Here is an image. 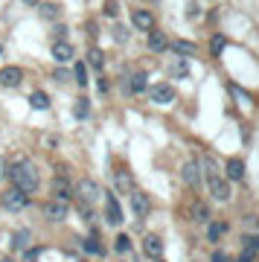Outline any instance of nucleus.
Returning <instances> with one entry per match:
<instances>
[{
  "instance_id": "obj_1",
  "label": "nucleus",
  "mask_w": 259,
  "mask_h": 262,
  "mask_svg": "<svg viewBox=\"0 0 259 262\" xmlns=\"http://www.w3.org/2000/svg\"><path fill=\"white\" fill-rule=\"evenodd\" d=\"M9 181L12 187L20 189V192H27V195H35L38 189H41V175H38L35 163L29 158H18L15 163L9 166Z\"/></svg>"
},
{
  "instance_id": "obj_2",
  "label": "nucleus",
  "mask_w": 259,
  "mask_h": 262,
  "mask_svg": "<svg viewBox=\"0 0 259 262\" xmlns=\"http://www.w3.org/2000/svg\"><path fill=\"white\" fill-rule=\"evenodd\" d=\"M204 169H207V187H210V195H213L215 201H227V198H230V184H227V178L215 172V163L210 158L204 160Z\"/></svg>"
},
{
  "instance_id": "obj_3",
  "label": "nucleus",
  "mask_w": 259,
  "mask_h": 262,
  "mask_svg": "<svg viewBox=\"0 0 259 262\" xmlns=\"http://www.w3.org/2000/svg\"><path fill=\"white\" fill-rule=\"evenodd\" d=\"M0 201H3V207H6L9 213H20V210H27V207H29V195H27V192H20V189H15V187L6 189Z\"/></svg>"
},
{
  "instance_id": "obj_4",
  "label": "nucleus",
  "mask_w": 259,
  "mask_h": 262,
  "mask_svg": "<svg viewBox=\"0 0 259 262\" xmlns=\"http://www.w3.org/2000/svg\"><path fill=\"white\" fill-rule=\"evenodd\" d=\"M73 195H79V201H82V204H88V207H91L93 201H96V198L102 195V192H99V184H96V181L82 178L79 184H76V192H73Z\"/></svg>"
},
{
  "instance_id": "obj_5",
  "label": "nucleus",
  "mask_w": 259,
  "mask_h": 262,
  "mask_svg": "<svg viewBox=\"0 0 259 262\" xmlns=\"http://www.w3.org/2000/svg\"><path fill=\"white\" fill-rule=\"evenodd\" d=\"M41 213H44L47 222H64L67 215H70V207L61 204V201H47V204H41Z\"/></svg>"
},
{
  "instance_id": "obj_6",
  "label": "nucleus",
  "mask_w": 259,
  "mask_h": 262,
  "mask_svg": "<svg viewBox=\"0 0 259 262\" xmlns=\"http://www.w3.org/2000/svg\"><path fill=\"white\" fill-rule=\"evenodd\" d=\"M105 219L111 227H120L122 225V210H120V201L114 192H105Z\"/></svg>"
},
{
  "instance_id": "obj_7",
  "label": "nucleus",
  "mask_w": 259,
  "mask_h": 262,
  "mask_svg": "<svg viewBox=\"0 0 259 262\" xmlns=\"http://www.w3.org/2000/svg\"><path fill=\"white\" fill-rule=\"evenodd\" d=\"M143 253L148 259H163V239L158 233H146L143 236Z\"/></svg>"
},
{
  "instance_id": "obj_8",
  "label": "nucleus",
  "mask_w": 259,
  "mask_h": 262,
  "mask_svg": "<svg viewBox=\"0 0 259 262\" xmlns=\"http://www.w3.org/2000/svg\"><path fill=\"white\" fill-rule=\"evenodd\" d=\"M148 96L155 105H172L175 102V88L172 84H155V88H148Z\"/></svg>"
},
{
  "instance_id": "obj_9",
  "label": "nucleus",
  "mask_w": 259,
  "mask_h": 262,
  "mask_svg": "<svg viewBox=\"0 0 259 262\" xmlns=\"http://www.w3.org/2000/svg\"><path fill=\"white\" fill-rule=\"evenodd\" d=\"M181 178L186 187H201V163L198 160H186L181 166Z\"/></svg>"
},
{
  "instance_id": "obj_10",
  "label": "nucleus",
  "mask_w": 259,
  "mask_h": 262,
  "mask_svg": "<svg viewBox=\"0 0 259 262\" xmlns=\"http://www.w3.org/2000/svg\"><path fill=\"white\" fill-rule=\"evenodd\" d=\"M24 82V67H15V64H9V67H0V84L3 88H18V84Z\"/></svg>"
},
{
  "instance_id": "obj_11",
  "label": "nucleus",
  "mask_w": 259,
  "mask_h": 262,
  "mask_svg": "<svg viewBox=\"0 0 259 262\" xmlns=\"http://www.w3.org/2000/svg\"><path fill=\"white\" fill-rule=\"evenodd\" d=\"M131 24H134V29H140V32H152L155 29V15L148 9H134V15H131Z\"/></svg>"
},
{
  "instance_id": "obj_12",
  "label": "nucleus",
  "mask_w": 259,
  "mask_h": 262,
  "mask_svg": "<svg viewBox=\"0 0 259 262\" xmlns=\"http://www.w3.org/2000/svg\"><path fill=\"white\" fill-rule=\"evenodd\" d=\"M131 210H134V215H137V219H146L148 210H152V201H148L146 192H140V189H134V192H131Z\"/></svg>"
},
{
  "instance_id": "obj_13",
  "label": "nucleus",
  "mask_w": 259,
  "mask_h": 262,
  "mask_svg": "<svg viewBox=\"0 0 259 262\" xmlns=\"http://www.w3.org/2000/svg\"><path fill=\"white\" fill-rule=\"evenodd\" d=\"M146 91H148V73L146 70L131 73L128 84H125V94H146Z\"/></svg>"
},
{
  "instance_id": "obj_14",
  "label": "nucleus",
  "mask_w": 259,
  "mask_h": 262,
  "mask_svg": "<svg viewBox=\"0 0 259 262\" xmlns=\"http://www.w3.org/2000/svg\"><path fill=\"white\" fill-rule=\"evenodd\" d=\"M114 189L117 192H134V178H131V172L125 166H120L114 172Z\"/></svg>"
},
{
  "instance_id": "obj_15",
  "label": "nucleus",
  "mask_w": 259,
  "mask_h": 262,
  "mask_svg": "<svg viewBox=\"0 0 259 262\" xmlns=\"http://www.w3.org/2000/svg\"><path fill=\"white\" fill-rule=\"evenodd\" d=\"M50 53H53V58H56L58 64H67V61H73V56H76L73 44H67V41H56Z\"/></svg>"
},
{
  "instance_id": "obj_16",
  "label": "nucleus",
  "mask_w": 259,
  "mask_h": 262,
  "mask_svg": "<svg viewBox=\"0 0 259 262\" xmlns=\"http://www.w3.org/2000/svg\"><path fill=\"white\" fill-rule=\"evenodd\" d=\"M53 195H56V201H61V204H70V198H73V187H70V181H67V178H56V181H53Z\"/></svg>"
},
{
  "instance_id": "obj_17",
  "label": "nucleus",
  "mask_w": 259,
  "mask_h": 262,
  "mask_svg": "<svg viewBox=\"0 0 259 262\" xmlns=\"http://www.w3.org/2000/svg\"><path fill=\"white\" fill-rule=\"evenodd\" d=\"M148 50H152V53H166L169 50V38H166V32H160V29H152V32H148Z\"/></svg>"
},
{
  "instance_id": "obj_18",
  "label": "nucleus",
  "mask_w": 259,
  "mask_h": 262,
  "mask_svg": "<svg viewBox=\"0 0 259 262\" xmlns=\"http://www.w3.org/2000/svg\"><path fill=\"white\" fill-rule=\"evenodd\" d=\"M224 178L227 181H242L245 178V160H239V158L227 160V166H224Z\"/></svg>"
},
{
  "instance_id": "obj_19",
  "label": "nucleus",
  "mask_w": 259,
  "mask_h": 262,
  "mask_svg": "<svg viewBox=\"0 0 259 262\" xmlns=\"http://www.w3.org/2000/svg\"><path fill=\"white\" fill-rule=\"evenodd\" d=\"M29 245H32V233H29L27 227H20V230H15V236H12V251H29Z\"/></svg>"
},
{
  "instance_id": "obj_20",
  "label": "nucleus",
  "mask_w": 259,
  "mask_h": 262,
  "mask_svg": "<svg viewBox=\"0 0 259 262\" xmlns=\"http://www.w3.org/2000/svg\"><path fill=\"white\" fill-rule=\"evenodd\" d=\"M38 12H41V18L44 20H58L61 18V6H58L56 0H44V3H38Z\"/></svg>"
},
{
  "instance_id": "obj_21",
  "label": "nucleus",
  "mask_w": 259,
  "mask_h": 262,
  "mask_svg": "<svg viewBox=\"0 0 259 262\" xmlns=\"http://www.w3.org/2000/svg\"><path fill=\"white\" fill-rule=\"evenodd\" d=\"M82 251L88 253V256H105V251H102V242H99V236H96V230H93V233L82 242Z\"/></svg>"
},
{
  "instance_id": "obj_22",
  "label": "nucleus",
  "mask_w": 259,
  "mask_h": 262,
  "mask_svg": "<svg viewBox=\"0 0 259 262\" xmlns=\"http://www.w3.org/2000/svg\"><path fill=\"white\" fill-rule=\"evenodd\" d=\"M227 230H230L227 222H207V239H210V242H219Z\"/></svg>"
},
{
  "instance_id": "obj_23",
  "label": "nucleus",
  "mask_w": 259,
  "mask_h": 262,
  "mask_svg": "<svg viewBox=\"0 0 259 262\" xmlns=\"http://www.w3.org/2000/svg\"><path fill=\"white\" fill-rule=\"evenodd\" d=\"M169 50H175L178 56H195L198 50H195L192 41H186V38H178V41H169Z\"/></svg>"
},
{
  "instance_id": "obj_24",
  "label": "nucleus",
  "mask_w": 259,
  "mask_h": 262,
  "mask_svg": "<svg viewBox=\"0 0 259 262\" xmlns=\"http://www.w3.org/2000/svg\"><path fill=\"white\" fill-rule=\"evenodd\" d=\"M88 67H93L96 73L105 70V53H102L99 47H91V53H88Z\"/></svg>"
},
{
  "instance_id": "obj_25",
  "label": "nucleus",
  "mask_w": 259,
  "mask_h": 262,
  "mask_svg": "<svg viewBox=\"0 0 259 262\" xmlns=\"http://www.w3.org/2000/svg\"><path fill=\"white\" fill-rule=\"evenodd\" d=\"M29 105H32L35 111H47V108H50V96H47V91H32V94H29Z\"/></svg>"
},
{
  "instance_id": "obj_26",
  "label": "nucleus",
  "mask_w": 259,
  "mask_h": 262,
  "mask_svg": "<svg viewBox=\"0 0 259 262\" xmlns=\"http://www.w3.org/2000/svg\"><path fill=\"white\" fill-rule=\"evenodd\" d=\"M189 213H192V219H195V222H210V207L204 204V201H195Z\"/></svg>"
},
{
  "instance_id": "obj_27",
  "label": "nucleus",
  "mask_w": 259,
  "mask_h": 262,
  "mask_svg": "<svg viewBox=\"0 0 259 262\" xmlns=\"http://www.w3.org/2000/svg\"><path fill=\"white\" fill-rule=\"evenodd\" d=\"M73 79H76L79 88L88 84V64H84V61H76V64H73Z\"/></svg>"
},
{
  "instance_id": "obj_28",
  "label": "nucleus",
  "mask_w": 259,
  "mask_h": 262,
  "mask_svg": "<svg viewBox=\"0 0 259 262\" xmlns=\"http://www.w3.org/2000/svg\"><path fill=\"white\" fill-rule=\"evenodd\" d=\"M73 111H76V117H79V120H88V117H91V102H88L84 96H79V99H76V105H73Z\"/></svg>"
},
{
  "instance_id": "obj_29",
  "label": "nucleus",
  "mask_w": 259,
  "mask_h": 262,
  "mask_svg": "<svg viewBox=\"0 0 259 262\" xmlns=\"http://www.w3.org/2000/svg\"><path fill=\"white\" fill-rule=\"evenodd\" d=\"M224 47H227V38H224V35H213V38H210V53H213V56H222Z\"/></svg>"
},
{
  "instance_id": "obj_30",
  "label": "nucleus",
  "mask_w": 259,
  "mask_h": 262,
  "mask_svg": "<svg viewBox=\"0 0 259 262\" xmlns=\"http://www.w3.org/2000/svg\"><path fill=\"white\" fill-rule=\"evenodd\" d=\"M242 245H245V251L256 253V251H259V236H253V233H245V236H242Z\"/></svg>"
},
{
  "instance_id": "obj_31",
  "label": "nucleus",
  "mask_w": 259,
  "mask_h": 262,
  "mask_svg": "<svg viewBox=\"0 0 259 262\" xmlns=\"http://www.w3.org/2000/svg\"><path fill=\"white\" fill-rule=\"evenodd\" d=\"M114 248H117V253H128L131 251V239L125 233H120L117 239H114Z\"/></svg>"
},
{
  "instance_id": "obj_32",
  "label": "nucleus",
  "mask_w": 259,
  "mask_h": 262,
  "mask_svg": "<svg viewBox=\"0 0 259 262\" xmlns=\"http://www.w3.org/2000/svg\"><path fill=\"white\" fill-rule=\"evenodd\" d=\"M172 73H175L178 79H186V76H189V67H186V61H175V64H172Z\"/></svg>"
},
{
  "instance_id": "obj_33",
  "label": "nucleus",
  "mask_w": 259,
  "mask_h": 262,
  "mask_svg": "<svg viewBox=\"0 0 259 262\" xmlns=\"http://www.w3.org/2000/svg\"><path fill=\"white\" fill-rule=\"evenodd\" d=\"M117 9H120V6H117V0H108V3H105V15H117Z\"/></svg>"
},
{
  "instance_id": "obj_34",
  "label": "nucleus",
  "mask_w": 259,
  "mask_h": 262,
  "mask_svg": "<svg viewBox=\"0 0 259 262\" xmlns=\"http://www.w3.org/2000/svg\"><path fill=\"white\" fill-rule=\"evenodd\" d=\"M24 253H27V259H29V262H35V259H38V253H41V248H29V251H24Z\"/></svg>"
},
{
  "instance_id": "obj_35",
  "label": "nucleus",
  "mask_w": 259,
  "mask_h": 262,
  "mask_svg": "<svg viewBox=\"0 0 259 262\" xmlns=\"http://www.w3.org/2000/svg\"><path fill=\"white\" fill-rule=\"evenodd\" d=\"M96 88H99V94H108V79H102V76H99V82H96Z\"/></svg>"
},
{
  "instance_id": "obj_36",
  "label": "nucleus",
  "mask_w": 259,
  "mask_h": 262,
  "mask_svg": "<svg viewBox=\"0 0 259 262\" xmlns=\"http://www.w3.org/2000/svg\"><path fill=\"white\" fill-rule=\"evenodd\" d=\"M6 175H9V166H6V160L0 158V181L6 178Z\"/></svg>"
},
{
  "instance_id": "obj_37",
  "label": "nucleus",
  "mask_w": 259,
  "mask_h": 262,
  "mask_svg": "<svg viewBox=\"0 0 259 262\" xmlns=\"http://www.w3.org/2000/svg\"><path fill=\"white\" fill-rule=\"evenodd\" d=\"M27 3H29V6H38V3H41V0H27Z\"/></svg>"
},
{
  "instance_id": "obj_38",
  "label": "nucleus",
  "mask_w": 259,
  "mask_h": 262,
  "mask_svg": "<svg viewBox=\"0 0 259 262\" xmlns=\"http://www.w3.org/2000/svg\"><path fill=\"white\" fill-rule=\"evenodd\" d=\"M0 262H15V259H9V256H3V259H0Z\"/></svg>"
},
{
  "instance_id": "obj_39",
  "label": "nucleus",
  "mask_w": 259,
  "mask_h": 262,
  "mask_svg": "<svg viewBox=\"0 0 259 262\" xmlns=\"http://www.w3.org/2000/svg\"><path fill=\"white\" fill-rule=\"evenodd\" d=\"M152 262H166V259H152Z\"/></svg>"
},
{
  "instance_id": "obj_40",
  "label": "nucleus",
  "mask_w": 259,
  "mask_h": 262,
  "mask_svg": "<svg viewBox=\"0 0 259 262\" xmlns=\"http://www.w3.org/2000/svg\"><path fill=\"white\" fill-rule=\"evenodd\" d=\"M0 53H3V47H0Z\"/></svg>"
}]
</instances>
